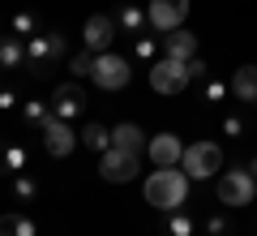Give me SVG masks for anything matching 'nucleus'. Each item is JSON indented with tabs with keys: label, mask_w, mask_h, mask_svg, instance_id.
Instances as JSON below:
<instances>
[{
	"label": "nucleus",
	"mask_w": 257,
	"mask_h": 236,
	"mask_svg": "<svg viewBox=\"0 0 257 236\" xmlns=\"http://www.w3.org/2000/svg\"><path fill=\"white\" fill-rule=\"evenodd\" d=\"M189 185H193L189 172L176 164V168H155V172L146 176V189H142V193H146V202L155 210L172 215V210H180L184 202H189Z\"/></svg>",
	"instance_id": "obj_1"
},
{
	"label": "nucleus",
	"mask_w": 257,
	"mask_h": 236,
	"mask_svg": "<svg viewBox=\"0 0 257 236\" xmlns=\"http://www.w3.org/2000/svg\"><path fill=\"white\" fill-rule=\"evenodd\" d=\"M64 56H69V43H64L60 30H39L35 39H26V64H22V73L26 77H43L52 64H60Z\"/></svg>",
	"instance_id": "obj_2"
},
{
	"label": "nucleus",
	"mask_w": 257,
	"mask_h": 236,
	"mask_svg": "<svg viewBox=\"0 0 257 236\" xmlns=\"http://www.w3.org/2000/svg\"><path fill=\"white\" fill-rule=\"evenodd\" d=\"M214 193H219V202H223V206L240 210V206H248V202L257 198V181L248 176V168H231V172H223V176H219Z\"/></svg>",
	"instance_id": "obj_3"
},
{
	"label": "nucleus",
	"mask_w": 257,
	"mask_h": 236,
	"mask_svg": "<svg viewBox=\"0 0 257 236\" xmlns=\"http://www.w3.org/2000/svg\"><path fill=\"white\" fill-rule=\"evenodd\" d=\"M180 168L189 172V181H210V176L223 168V150L214 142H189V146H184Z\"/></svg>",
	"instance_id": "obj_4"
},
{
	"label": "nucleus",
	"mask_w": 257,
	"mask_h": 236,
	"mask_svg": "<svg viewBox=\"0 0 257 236\" xmlns=\"http://www.w3.org/2000/svg\"><path fill=\"white\" fill-rule=\"evenodd\" d=\"M189 64L184 60H172V56H163V60L150 64V91L155 95H184L189 91Z\"/></svg>",
	"instance_id": "obj_5"
},
{
	"label": "nucleus",
	"mask_w": 257,
	"mask_h": 236,
	"mask_svg": "<svg viewBox=\"0 0 257 236\" xmlns=\"http://www.w3.org/2000/svg\"><path fill=\"white\" fill-rule=\"evenodd\" d=\"M128 77H133V69H128V60L124 56H116V52H99L94 56V73H90V82L99 86V91H124L128 86Z\"/></svg>",
	"instance_id": "obj_6"
},
{
	"label": "nucleus",
	"mask_w": 257,
	"mask_h": 236,
	"mask_svg": "<svg viewBox=\"0 0 257 236\" xmlns=\"http://www.w3.org/2000/svg\"><path fill=\"white\" fill-rule=\"evenodd\" d=\"M138 172H142V154L120 150V146H107V150H103V159H99V176H103V181H111V185H128Z\"/></svg>",
	"instance_id": "obj_7"
},
{
	"label": "nucleus",
	"mask_w": 257,
	"mask_h": 236,
	"mask_svg": "<svg viewBox=\"0 0 257 236\" xmlns=\"http://www.w3.org/2000/svg\"><path fill=\"white\" fill-rule=\"evenodd\" d=\"M184 18H189V0H150L146 5V22H150V30H159V35L180 30Z\"/></svg>",
	"instance_id": "obj_8"
},
{
	"label": "nucleus",
	"mask_w": 257,
	"mask_h": 236,
	"mask_svg": "<svg viewBox=\"0 0 257 236\" xmlns=\"http://www.w3.org/2000/svg\"><path fill=\"white\" fill-rule=\"evenodd\" d=\"M120 35V26H116V18L111 13H90L86 18V26H82V43H86V52H111V39Z\"/></svg>",
	"instance_id": "obj_9"
},
{
	"label": "nucleus",
	"mask_w": 257,
	"mask_h": 236,
	"mask_svg": "<svg viewBox=\"0 0 257 236\" xmlns=\"http://www.w3.org/2000/svg\"><path fill=\"white\" fill-rule=\"evenodd\" d=\"M39 133H43V150L52 154V159H69V154H73V146H77L73 125H69V120H60V116H47V125L39 129Z\"/></svg>",
	"instance_id": "obj_10"
},
{
	"label": "nucleus",
	"mask_w": 257,
	"mask_h": 236,
	"mask_svg": "<svg viewBox=\"0 0 257 236\" xmlns=\"http://www.w3.org/2000/svg\"><path fill=\"white\" fill-rule=\"evenodd\" d=\"M86 103H90V99H86V91H82L77 77H73V82H60L52 91V116L73 120V116H82V112H86Z\"/></svg>",
	"instance_id": "obj_11"
},
{
	"label": "nucleus",
	"mask_w": 257,
	"mask_h": 236,
	"mask_svg": "<svg viewBox=\"0 0 257 236\" xmlns=\"http://www.w3.org/2000/svg\"><path fill=\"white\" fill-rule=\"evenodd\" d=\"M146 159L155 168H176L184 159V146H180V137L176 133H155L150 137V146H146Z\"/></svg>",
	"instance_id": "obj_12"
},
{
	"label": "nucleus",
	"mask_w": 257,
	"mask_h": 236,
	"mask_svg": "<svg viewBox=\"0 0 257 236\" xmlns=\"http://www.w3.org/2000/svg\"><path fill=\"white\" fill-rule=\"evenodd\" d=\"M227 86H231V99L236 103H257V64H240Z\"/></svg>",
	"instance_id": "obj_13"
},
{
	"label": "nucleus",
	"mask_w": 257,
	"mask_h": 236,
	"mask_svg": "<svg viewBox=\"0 0 257 236\" xmlns=\"http://www.w3.org/2000/svg\"><path fill=\"white\" fill-rule=\"evenodd\" d=\"M163 52L172 56V60H184L189 64L193 56H197V35H193V30H172V35H163Z\"/></svg>",
	"instance_id": "obj_14"
},
{
	"label": "nucleus",
	"mask_w": 257,
	"mask_h": 236,
	"mask_svg": "<svg viewBox=\"0 0 257 236\" xmlns=\"http://www.w3.org/2000/svg\"><path fill=\"white\" fill-rule=\"evenodd\" d=\"M111 146H120V150H133V154H146L150 137L142 133L133 120H124V125H111Z\"/></svg>",
	"instance_id": "obj_15"
},
{
	"label": "nucleus",
	"mask_w": 257,
	"mask_h": 236,
	"mask_svg": "<svg viewBox=\"0 0 257 236\" xmlns=\"http://www.w3.org/2000/svg\"><path fill=\"white\" fill-rule=\"evenodd\" d=\"M26 64V39L5 35L0 39V69H22Z\"/></svg>",
	"instance_id": "obj_16"
},
{
	"label": "nucleus",
	"mask_w": 257,
	"mask_h": 236,
	"mask_svg": "<svg viewBox=\"0 0 257 236\" xmlns=\"http://www.w3.org/2000/svg\"><path fill=\"white\" fill-rule=\"evenodd\" d=\"M116 26L124 30V35H142V30L150 26V22H146V9H138V5H120V13H116Z\"/></svg>",
	"instance_id": "obj_17"
},
{
	"label": "nucleus",
	"mask_w": 257,
	"mask_h": 236,
	"mask_svg": "<svg viewBox=\"0 0 257 236\" xmlns=\"http://www.w3.org/2000/svg\"><path fill=\"white\" fill-rule=\"evenodd\" d=\"M77 137H82V146H86V150H99V154L111 146V129H107V125H86Z\"/></svg>",
	"instance_id": "obj_18"
},
{
	"label": "nucleus",
	"mask_w": 257,
	"mask_h": 236,
	"mask_svg": "<svg viewBox=\"0 0 257 236\" xmlns=\"http://www.w3.org/2000/svg\"><path fill=\"white\" fill-rule=\"evenodd\" d=\"M47 116H52V103H43V99H26L22 103V120H26L30 129H43Z\"/></svg>",
	"instance_id": "obj_19"
},
{
	"label": "nucleus",
	"mask_w": 257,
	"mask_h": 236,
	"mask_svg": "<svg viewBox=\"0 0 257 236\" xmlns=\"http://www.w3.org/2000/svg\"><path fill=\"white\" fill-rule=\"evenodd\" d=\"M13 198H18L22 206H30V202L39 198V181L30 172H18V176H13Z\"/></svg>",
	"instance_id": "obj_20"
},
{
	"label": "nucleus",
	"mask_w": 257,
	"mask_h": 236,
	"mask_svg": "<svg viewBox=\"0 0 257 236\" xmlns=\"http://www.w3.org/2000/svg\"><path fill=\"white\" fill-rule=\"evenodd\" d=\"M26 164H30L26 146H18V142H5V172H9V176H18V172H26Z\"/></svg>",
	"instance_id": "obj_21"
},
{
	"label": "nucleus",
	"mask_w": 257,
	"mask_h": 236,
	"mask_svg": "<svg viewBox=\"0 0 257 236\" xmlns=\"http://www.w3.org/2000/svg\"><path fill=\"white\" fill-rule=\"evenodd\" d=\"M9 30H13V35H18V39H35L39 35V18H35V13H18V18H13L9 22Z\"/></svg>",
	"instance_id": "obj_22"
},
{
	"label": "nucleus",
	"mask_w": 257,
	"mask_h": 236,
	"mask_svg": "<svg viewBox=\"0 0 257 236\" xmlns=\"http://www.w3.org/2000/svg\"><path fill=\"white\" fill-rule=\"evenodd\" d=\"M167 236H193V219L184 210H172L167 215Z\"/></svg>",
	"instance_id": "obj_23"
},
{
	"label": "nucleus",
	"mask_w": 257,
	"mask_h": 236,
	"mask_svg": "<svg viewBox=\"0 0 257 236\" xmlns=\"http://www.w3.org/2000/svg\"><path fill=\"white\" fill-rule=\"evenodd\" d=\"M69 73H73L77 82H82V77H90V73H94V52H82V56H73V60H69Z\"/></svg>",
	"instance_id": "obj_24"
},
{
	"label": "nucleus",
	"mask_w": 257,
	"mask_h": 236,
	"mask_svg": "<svg viewBox=\"0 0 257 236\" xmlns=\"http://www.w3.org/2000/svg\"><path fill=\"white\" fill-rule=\"evenodd\" d=\"M189 77H193V82H206V77H210V64H206L202 56H193V60H189Z\"/></svg>",
	"instance_id": "obj_25"
},
{
	"label": "nucleus",
	"mask_w": 257,
	"mask_h": 236,
	"mask_svg": "<svg viewBox=\"0 0 257 236\" xmlns=\"http://www.w3.org/2000/svg\"><path fill=\"white\" fill-rule=\"evenodd\" d=\"M18 236H39V223L26 215V210H18Z\"/></svg>",
	"instance_id": "obj_26"
},
{
	"label": "nucleus",
	"mask_w": 257,
	"mask_h": 236,
	"mask_svg": "<svg viewBox=\"0 0 257 236\" xmlns=\"http://www.w3.org/2000/svg\"><path fill=\"white\" fill-rule=\"evenodd\" d=\"M0 236H18V210H5L0 215Z\"/></svg>",
	"instance_id": "obj_27"
},
{
	"label": "nucleus",
	"mask_w": 257,
	"mask_h": 236,
	"mask_svg": "<svg viewBox=\"0 0 257 236\" xmlns=\"http://www.w3.org/2000/svg\"><path fill=\"white\" fill-rule=\"evenodd\" d=\"M223 95H231V86H223V82H206V99H210V103H219Z\"/></svg>",
	"instance_id": "obj_28"
},
{
	"label": "nucleus",
	"mask_w": 257,
	"mask_h": 236,
	"mask_svg": "<svg viewBox=\"0 0 257 236\" xmlns=\"http://www.w3.org/2000/svg\"><path fill=\"white\" fill-rule=\"evenodd\" d=\"M206 232H210V236H227V232H231V223H227V219H219V215H210Z\"/></svg>",
	"instance_id": "obj_29"
},
{
	"label": "nucleus",
	"mask_w": 257,
	"mask_h": 236,
	"mask_svg": "<svg viewBox=\"0 0 257 236\" xmlns=\"http://www.w3.org/2000/svg\"><path fill=\"white\" fill-rule=\"evenodd\" d=\"M138 56H142V60H155V39L138 35Z\"/></svg>",
	"instance_id": "obj_30"
},
{
	"label": "nucleus",
	"mask_w": 257,
	"mask_h": 236,
	"mask_svg": "<svg viewBox=\"0 0 257 236\" xmlns=\"http://www.w3.org/2000/svg\"><path fill=\"white\" fill-rule=\"evenodd\" d=\"M223 133H227V137H240V133H244V120H240V116H227V120H223Z\"/></svg>",
	"instance_id": "obj_31"
},
{
	"label": "nucleus",
	"mask_w": 257,
	"mask_h": 236,
	"mask_svg": "<svg viewBox=\"0 0 257 236\" xmlns=\"http://www.w3.org/2000/svg\"><path fill=\"white\" fill-rule=\"evenodd\" d=\"M13 103H18V95H13V91H0V112H9Z\"/></svg>",
	"instance_id": "obj_32"
},
{
	"label": "nucleus",
	"mask_w": 257,
	"mask_h": 236,
	"mask_svg": "<svg viewBox=\"0 0 257 236\" xmlns=\"http://www.w3.org/2000/svg\"><path fill=\"white\" fill-rule=\"evenodd\" d=\"M248 176H253V181H257V159H248Z\"/></svg>",
	"instance_id": "obj_33"
},
{
	"label": "nucleus",
	"mask_w": 257,
	"mask_h": 236,
	"mask_svg": "<svg viewBox=\"0 0 257 236\" xmlns=\"http://www.w3.org/2000/svg\"><path fill=\"white\" fill-rule=\"evenodd\" d=\"M0 176H5V146H0Z\"/></svg>",
	"instance_id": "obj_34"
}]
</instances>
